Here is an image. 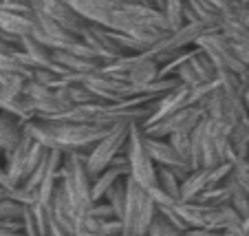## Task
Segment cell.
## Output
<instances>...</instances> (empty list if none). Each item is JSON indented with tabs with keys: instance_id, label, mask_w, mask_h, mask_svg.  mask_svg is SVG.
Returning <instances> with one entry per match:
<instances>
[{
	"instance_id": "cell-8",
	"label": "cell",
	"mask_w": 249,
	"mask_h": 236,
	"mask_svg": "<svg viewBox=\"0 0 249 236\" xmlns=\"http://www.w3.org/2000/svg\"><path fill=\"white\" fill-rule=\"evenodd\" d=\"M234 179L247 190L249 194V161H240V163H234Z\"/></svg>"
},
{
	"instance_id": "cell-6",
	"label": "cell",
	"mask_w": 249,
	"mask_h": 236,
	"mask_svg": "<svg viewBox=\"0 0 249 236\" xmlns=\"http://www.w3.org/2000/svg\"><path fill=\"white\" fill-rule=\"evenodd\" d=\"M143 142H146L148 152L157 165H168L172 170H192L190 161L179 155V150L172 146L170 139L165 142V137H152V135L143 132Z\"/></svg>"
},
{
	"instance_id": "cell-5",
	"label": "cell",
	"mask_w": 249,
	"mask_h": 236,
	"mask_svg": "<svg viewBox=\"0 0 249 236\" xmlns=\"http://www.w3.org/2000/svg\"><path fill=\"white\" fill-rule=\"evenodd\" d=\"M130 126L132 124H117V126L110 128L93 148H89V152H86V163H89V172L93 179L113 163V159L119 152L126 150L128 137H130Z\"/></svg>"
},
{
	"instance_id": "cell-1",
	"label": "cell",
	"mask_w": 249,
	"mask_h": 236,
	"mask_svg": "<svg viewBox=\"0 0 249 236\" xmlns=\"http://www.w3.org/2000/svg\"><path fill=\"white\" fill-rule=\"evenodd\" d=\"M62 188L77 214H86L93 201V177L86 163V150H66L62 159Z\"/></svg>"
},
{
	"instance_id": "cell-2",
	"label": "cell",
	"mask_w": 249,
	"mask_h": 236,
	"mask_svg": "<svg viewBox=\"0 0 249 236\" xmlns=\"http://www.w3.org/2000/svg\"><path fill=\"white\" fill-rule=\"evenodd\" d=\"M159 214V203L146 188L135 179H126V205L122 212L124 236H148L155 217Z\"/></svg>"
},
{
	"instance_id": "cell-7",
	"label": "cell",
	"mask_w": 249,
	"mask_h": 236,
	"mask_svg": "<svg viewBox=\"0 0 249 236\" xmlns=\"http://www.w3.org/2000/svg\"><path fill=\"white\" fill-rule=\"evenodd\" d=\"M24 135V122L18 115L0 109V150L2 155L11 152Z\"/></svg>"
},
{
	"instance_id": "cell-3",
	"label": "cell",
	"mask_w": 249,
	"mask_h": 236,
	"mask_svg": "<svg viewBox=\"0 0 249 236\" xmlns=\"http://www.w3.org/2000/svg\"><path fill=\"white\" fill-rule=\"evenodd\" d=\"M49 150H51V148L44 146L42 142H38V139L24 128V135L18 142V146H16L11 152H5V155H2L5 157V168H7L9 179L14 181L16 185L24 183V181L29 179V175L47 159Z\"/></svg>"
},
{
	"instance_id": "cell-9",
	"label": "cell",
	"mask_w": 249,
	"mask_h": 236,
	"mask_svg": "<svg viewBox=\"0 0 249 236\" xmlns=\"http://www.w3.org/2000/svg\"><path fill=\"white\" fill-rule=\"evenodd\" d=\"M7 194H9V192H7V190H5V188H0V199H5V197H7Z\"/></svg>"
},
{
	"instance_id": "cell-4",
	"label": "cell",
	"mask_w": 249,
	"mask_h": 236,
	"mask_svg": "<svg viewBox=\"0 0 249 236\" xmlns=\"http://www.w3.org/2000/svg\"><path fill=\"white\" fill-rule=\"evenodd\" d=\"M128 165H130V179H135L141 188L152 190L157 185V163L152 161L150 152L143 142V128L139 124L130 126V137H128Z\"/></svg>"
}]
</instances>
